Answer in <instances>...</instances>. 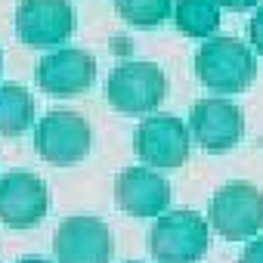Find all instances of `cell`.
<instances>
[{"mask_svg": "<svg viewBox=\"0 0 263 263\" xmlns=\"http://www.w3.org/2000/svg\"><path fill=\"white\" fill-rule=\"evenodd\" d=\"M195 74L204 87L217 93H235L254 81L257 59L245 41L232 34H214L195 53Z\"/></svg>", "mask_w": 263, "mask_h": 263, "instance_id": "6da1fadb", "label": "cell"}, {"mask_svg": "<svg viewBox=\"0 0 263 263\" xmlns=\"http://www.w3.org/2000/svg\"><path fill=\"white\" fill-rule=\"evenodd\" d=\"M208 241V220L192 208H174L158 214L149 232V248L158 263H195L204 257Z\"/></svg>", "mask_w": 263, "mask_h": 263, "instance_id": "7a4b0ae2", "label": "cell"}, {"mask_svg": "<svg viewBox=\"0 0 263 263\" xmlns=\"http://www.w3.org/2000/svg\"><path fill=\"white\" fill-rule=\"evenodd\" d=\"M208 217L226 241H245L263 226V192L248 180H229L211 195Z\"/></svg>", "mask_w": 263, "mask_h": 263, "instance_id": "3957f363", "label": "cell"}, {"mask_svg": "<svg viewBox=\"0 0 263 263\" xmlns=\"http://www.w3.org/2000/svg\"><path fill=\"white\" fill-rule=\"evenodd\" d=\"M167 93V78L155 62L124 59L105 78L108 102L124 115H146L152 111Z\"/></svg>", "mask_w": 263, "mask_h": 263, "instance_id": "277c9868", "label": "cell"}, {"mask_svg": "<svg viewBox=\"0 0 263 263\" xmlns=\"http://www.w3.org/2000/svg\"><path fill=\"white\" fill-rule=\"evenodd\" d=\"M90 143H93V130L87 118L71 108H50L34 127L37 155L53 164L81 161L90 152Z\"/></svg>", "mask_w": 263, "mask_h": 263, "instance_id": "5b68a950", "label": "cell"}, {"mask_svg": "<svg viewBox=\"0 0 263 263\" xmlns=\"http://www.w3.org/2000/svg\"><path fill=\"white\" fill-rule=\"evenodd\" d=\"M189 146L192 140L186 124L171 111H155L137 124L134 149L149 167H167V171L180 167L189 158Z\"/></svg>", "mask_w": 263, "mask_h": 263, "instance_id": "8992f818", "label": "cell"}, {"mask_svg": "<svg viewBox=\"0 0 263 263\" xmlns=\"http://www.w3.org/2000/svg\"><path fill=\"white\" fill-rule=\"evenodd\" d=\"M78 28V10L71 0H19L16 7V34L22 44L47 50L68 41Z\"/></svg>", "mask_w": 263, "mask_h": 263, "instance_id": "52a82bcc", "label": "cell"}, {"mask_svg": "<svg viewBox=\"0 0 263 263\" xmlns=\"http://www.w3.org/2000/svg\"><path fill=\"white\" fill-rule=\"evenodd\" d=\"M186 130L195 137V143L204 152H229L245 134V118L232 99L204 96V99L192 102Z\"/></svg>", "mask_w": 263, "mask_h": 263, "instance_id": "ba28073f", "label": "cell"}, {"mask_svg": "<svg viewBox=\"0 0 263 263\" xmlns=\"http://www.w3.org/2000/svg\"><path fill=\"white\" fill-rule=\"evenodd\" d=\"M56 263H108L111 260V232L93 214L65 217L53 232Z\"/></svg>", "mask_w": 263, "mask_h": 263, "instance_id": "9c48e42d", "label": "cell"}, {"mask_svg": "<svg viewBox=\"0 0 263 263\" xmlns=\"http://www.w3.org/2000/svg\"><path fill=\"white\" fill-rule=\"evenodd\" d=\"M50 211V189L31 171H10L0 177V220L13 229L37 226Z\"/></svg>", "mask_w": 263, "mask_h": 263, "instance_id": "30bf717a", "label": "cell"}, {"mask_svg": "<svg viewBox=\"0 0 263 263\" xmlns=\"http://www.w3.org/2000/svg\"><path fill=\"white\" fill-rule=\"evenodd\" d=\"M34 78L50 96H78L93 84L96 59L81 47H56L37 62Z\"/></svg>", "mask_w": 263, "mask_h": 263, "instance_id": "8fae6325", "label": "cell"}, {"mask_svg": "<svg viewBox=\"0 0 263 263\" xmlns=\"http://www.w3.org/2000/svg\"><path fill=\"white\" fill-rule=\"evenodd\" d=\"M115 201L130 217H158L171 204V183L152 167H127L115 177Z\"/></svg>", "mask_w": 263, "mask_h": 263, "instance_id": "7c38bea8", "label": "cell"}, {"mask_svg": "<svg viewBox=\"0 0 263 263\" xmlns=\"http://www.w3.org/2000/svg\"><path fill=\"white\" fill-rule=\"evenodd\" d=\"M34 121V96L22 84H0V137H19Z\"/></svg>", "mask_w": 263, "mask_h": 263, "instance_id": "4fadbf2b", "label": "cell"}, {"mask_svg": "<svg viewBox=\"0 0 263 263\" xmlns=\"http://www.w3.org/2000/svg\"><path fill=\"white\" fill-rule=\"evenodd\" d=\"M174 22L189 37H211L220 25V7L214 0H177Z\"/></svg>", "mask_w": 263, "mask_h": 263, "instance_id": "5bb4252c", "label": "cell"}, {"mask_svg": "<svg viewBox=\"0 0 263 263\" xmlns=\"http://www.w3.org/2000/svg\"><path fill=\"white\" fill-rule=\"evenodd\" d=\"M174 0H115V10L124 22L137 28H155L171 16Z\"/></svg>", "mask_w": 263, "mask_h": 263, "instance_id": "9a60e30c", "label": "cell"}, {"mask_svg": "<svg viewBox=\"0 0 263 263\" xmlns=\"http://www.w3.org/2000/svg\"><path fill=\"white\" fill-rule=\"evenodd\" d=\"M248 34H251L254 50L263 56V7H257V13L251 16V22H248Z\"/></svg>", "mask_w": 263, "mask_h": 263, "instance_id": "2e32d148", "label": "cell"}, {"mask_svg": "<svg viewBox=\"0 0 263 263\" xmlns=\"http://www.w3.org/2000/svg\"><path fill=\"white\" fill-rule=\"evenodd\" d=\"M238 263H263V235H257L254 241H248V245H245V251H241Z\"/></svg>", "mask_w": 263, "mask_h": 263, "instance_id": "e0dca14e", "label": "cell"}, {"mask_svg": "<svg viewBox=\"0 0 263 263\" xmlns=\"http://www.w3.org/2000/svg\"><path fill=\"white\" fill-rule=\"evenodd\" d=\"M217 7H223V10H248V7H254L257 0H214Z\"/></svg>", "mask_w": 263, "mask_h": 263, "instance_id": "ac0fdd59", "label": "cell"}, {"mask_svg": "<svg viewBox=\"0 0 263 263\" xmlns=\"http://www.w3.org/2000/svg\"><path fill=\"white\" fill-rule=\"evenodd\" d=\"M16 263H53V260H47V257H37V254H31V257H22V260H16Z\"/></svg>", "mask_w": 263, "mask_h": 263, "instance_id": "d6986e66", "label": "cell"}, {"mask_svg": "<svg viewBox=\"0 0 263 263\" xmlns=\"http://www.w3.org/2000/svg\"><path fill=\"white\" fill-rule=\"evenodd\" d=\"M0 71H4V53H0Z\"/></svg>", "mask_w": 263, "mask_h": 263, "instance_id": "ffe728a7", "label": "cell"}, {"mask_svg": "<svg viewBox=\"0 0 263 263\" xmlns=\"http://www.w3.org/2000/svg\"><path fill=\"white\" fill-rule=\"evenodd\" d=\"M127 263H143V260H127Z\"/></svg>", "mask_w": 263, "mask_h": 263, "instance_id": "44dd1931", "label": "cell"}]
</instances>
